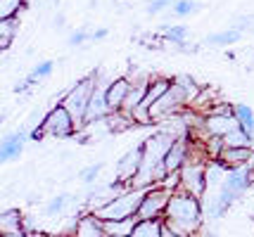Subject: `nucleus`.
<instances>
[{
    "label": "nucleus",
    "mask_w": 254,
    "mask_h": 237,
    "mask_svg": "<svg viewBox=\"0 0 254 237\" xmlns=\"http://www.w3.org/2000/svg\"><path fill=\"white\" fill-rule=\"evenodd\" d=\"M24 145H26V133L24 131H14L2 138V147H0V159L2 161H14L22 157Z\"/></svg>",
    "instance_id": "nucleus-15"
},
{
    "label": "nucleus",
    "mask_w": 254,
    "mask_h": 237,
    "mask_svg": "<svg viewBox=\"0 0 254 237\" xmlns=\"http://www.w3.org/2000/svg\"><path fill=\"white\" fill-rule=\"evenodd\" d=\"M162 221H138L133 228L131 237H162Z\"/></svg>",
    "instance_id": "nucleus-21"
},
{
    "label": "nucleus",
    "mask_w": 254,
    "mask_h": 237,
    "mask_svg": "<svg viewBox=\"0 0 254 237\" xmlns=\"http://www.w3.org/2000/svg\"><path fill=\"white\" fill-rule=\"evenodd\" d=\"M102 171V164H93V166H86V169H81V181L83 183H95L98 181V173Z\"/></svg>",
    "instance_id": "nucleus-29"
},
{
    "label": "nucleus",
    "mask_w": 254,
    "mask_h": 237,
    "mask_svg": "<svg viewBox=\"0 0 254 237\" xmlns=\"http://www.w3.org/2000/svg\"><path fill=\"white\" fill-rule=\"evenodd\" d=\"M133 83L131 79H114L107 83V102H110L112 112H122L124 102H126V97H128V93H131Z\"/></svg>",
    "instance_id": "nucleus-14"
},
{
    "label": "nucleus",
    "mask_w": 254,
    "mask_h": 237,
    "mask_svg": "<svg viewBox=\"0 0 254 237\" xmlns=\"http://www.w3.org/2000/svg\"><path fill=\"white\" fill-rule=\"evenodd\" d=\"M140 164H143V145L128 149L122 159H119V166H117V178L124 183H128L133 188L135 176L140 173Z\"/></svg>",
    "instance_id": "nucleus-11"
},
{
    "label": "nucleus",
    "mask_w": 254,
    "mask_h": 237,
    "mask_svg": "<svg viewBox=\"0 0 254 237\" xmlns=\"http://www.w3.org/2000/svg\"><path fill=\"white\" fill-rule=\"evenodd\" d=\"M53 69H55V62L53 59H45L41 64H36V67L29 71V76H26V83H36V81L45 79V76H50L53 74Z\"/></svg>",
    "instance_id": "nucleus-24"
},
{
    "label": "nucleus",
    "mask_w": 254,
    "mask_h": 237,
    "mask_svg": "<svg viewBox=\"0 0 254 237\" xmlns=\"http://www.w3.org/2000/svg\"><path fill=\"white\" fill-rule=\"evenodd\" d=\"M2 237H29V233L22 230V233H10V235H2Z\"/></svg>",
    "instance_id": "nucleus-33"
},
{
    "label": "nucleus",
    "mask_w": 254,
    "mask_h": 237,
    "mask_svg": "<svg viewBox=\"0 0 254 237\" xmlns=\"http://www.w3.org/2000/svg\"><path fill=\"white\" fill-rule=\"evenodd\" d=\"M186 104H190V100L186 95V91H183V86L176 79H171V88L152 104L150 119H152V124L155 121H164V119H174V116H178L186 109Z\"/></svg>",
    "instance_id": "nucleus-5"
},
{
    "label": "nucleus",
    "mask_w": 254,
    "mask_h": 237,
    "mask_svg": "<svg viewBox=\"0 0 254 237\" xmlns=\"http://www.w3.org/2000/svg\"><path fill=\"white\" fill-rule=\"evenodd\" d=\"M188 159H190V138L178 136L176 140L171 142V147H169V152H166V157H164L166 173H169V176H171V173H178V171L188 164Z\"/></svg>",
    "instance_id": "nucleus-9"
},
{
    "label": "nucleus",
    "mask_w": 254,
    "mask_h": 237,
    "mask_svg": "<svg viewBox=\"0 0 254 237\" xmlns=\"http://www.w3.org/2000/svg\"><path fill=\"white\" fill-rule=\"evenodd\" d=\"M138 223V218H122V221H102V228L110 237H131L133 228Z\"/></svg>",
    "instance_id": "nucleus-17"
},
{
    "label": "nucleus",
    "mask_w": 254,
    "mask_h": 237,
    "mask_svg": "<svg viewBox=\"0 0 254 237\" xmlns=\"http://www.w3.org/2000/svg\"><path fill=\"white\" fill-rule=\"evenodd\" d=\"M207 188H209V181H207V164L204 161H188L178 171V190L202 199Z\"/></svg>",
    "instance_id": "nucleus-7"
},
{
    "label": "nucleus",
    "mask_w": 254,
    "mask_h": 237,
    "mask_svg": "<svg viewBox=\"0 0 254 237\" xmlns=\"http://www.w3.org/2000/svg\"><path fill=\"white\" fill-rule=\"evenodd\" d=\"M112 107L107 102V86H102L98 81L95 91H93V97H90L88 112H86V124H98V121H105L112 116Z\"/></svg>",
    "instance_id": "nucleus-10"
},
{
    "label": "nucleus",
    "mask_w": 254,
    "mask_h": 237,
    "mask_svg": "<svg viewBox=\"0 0 254 237\" xmlns=\"http://www.w3.org/2000/svg\"><path fill=\"white\" fill-rule=\"evenodd\" d=\"M233 114H235L238 126H240L245 133L254 140V112H252V107H250V104H243V102H238V104H233Z\"/></svg>",
    "instance_id": "nucleus-18"
},
{
    "label": "nucleus",
    "mask_w": 254,
    "mask_h": 237,
    "mask_svg": "<svg viewBox=\"0 0 254 237\" xmlns=\"http://www.w3.org/2000/svg\"><path fill=\"white\" fill-rule=\"evenodd\" d=\"M66 202H69V197H66V194H57L55 199H50V202H48V206H45V214H48V216H57L60 211H64Z\"/></svg>",
    "instance_id": "nucleus-27"
},
{
    "label": "nucleus",
    "mask_w": 254,
    "mask_h": 237,
    "mask_svg": "<svg viewBox=\"0 0 254 237\" xmlns=\"http://www.w3.org/2000/svg\"><path fill=\"white\" fill-rule=\"evenodd\" d=\"M171 192L174 190H169V188H164V185L147 188L135 218H138V221H162V218H164L166 206H169V199H171Z\"/></svg>",
    "instance_id": "nucleus-6"
},
{
    "label": "nucleus",
    "mask_w": 254,
    "mask_h": 237,
    "mask_svg": "<svg viewBox=\"0 0 254 237\" xmlns=\"http://www.w3.org/2000/svg\"><path fill=\"white\" fill-rule=\"evenodd\" d=\"M171 88V79H164V76H159V79H152L150 81V88H147V95H145V100L140 102V107L131 114L133 119H135V124L140 126H150L152 124V119H150V109H152V104H155L166 91Z\"/></svg>",
    "instance_id": "nucleus-8"
},
{
    "label": "nucleus",
    "mask_w": 254,
    "mask_h": 237,
    "mask_svg": "<svg viewBox=\"0 0 254 237\" xmlns=\"http://www.w3.org/2000/svg\"><path fill=\"white\" fill-rule=\"evenodd\" d=\"M105 228H102V221H100L95 214H86L83 218H78L76 226H74V233L71 237H105Z\"/></svg>",
    "instance_id": "nucleus-16"
},
{
    "label": "nucleus",
    "mask_w": 254,
    "mask_h": 237,
    "mask_svg": "<svg viewBox=\"0 0 254 237\" xmlns=\"http://www.w3.org/2000/svg\"><path fill=\"white\" fill-rule=\"evenodd\" d=\"M107 34H110V29H105V26H102V29H98V31H93V34H90V41H102V38H107Z\"/></svg>",
    "instance_id": "nucleus-31"
},
{
    "label": "nucleus",
    "mask_w": 254,
    "mask_h": 237,
    "mask_svg": "<svg viewBox=\"0 0 254 237\" xmlns=\"http://www.w3.org/2000/svg\"><path fill=\"white\" fill-rule=\"evenodd\" d=\"M95 86H98V71H93L90 76L81 79L76 86H71V88L64 93L62 104H64L66 109H69V114L74 116V121H76L78 128L86 124V112H88V104H90V97H93Z\"/></svg>",
    "instance_id": "nucleus-3"
},
{
    "label": "nucleus",
    "mask_w": 254,
    "mask_h": 237,
    "mask_svg": "<svg viewBox=\"0 0 254 237\" xmlns=\"http://www.w3.org/2000/svg\"><path fill=\"white\" fill-rule=\"evenodd\" d=\"M24 230V218L17 209H10V211H2V218H0V233L2 235H10V233H22Z\"/></svg>",
    "instance_id": "nucleus-19"
},
{
    "label": "nucleus",
    "mask_w": 254,
    "mask_h": 237,
    "mask_svg": "<svg viewBox=\"0 0 254 237\" xmlns=\"http://www.w3.org/2000/svg\"><path fill=\"white\" fill-rule=\"evenodd\" d=\"M240 36H243V31L233 26V29H223V31H219V34L207 36V38H204V43H207V46H221V47H226V46H233L235 41H240Z\"/></svg>",
    "instance_id": "nucleus-20"
},
{
    "label": "nucleus",
    "mask_w": 254,
    "mask_h": 237,
    "mask_svg": "<svg viewBox=\"0 0 254 237\" xmlns=\"http://www.w3.org/2000/svg\"><path fill=\"white\" fill-rule=\"evenodd\" d=\"M254 157V147H223L221 154H219V164H221L226 171L240 169V166H247Z\"/></svg>",
    "instance_id": "nucleus-12"
},
{
    "label": "nucleus",
    "mask_w": 254,
    "mask_h": 237,
    "mask_svg": "<svg viewBox=\"0 0 254 237\" xmlns=\"http://www.w3.org/2000/svg\"><path fill=\"white\" fill-rule=\"evenodd\" d=\"M24 10V0H0V19H14Z\"/></svg>",
    "instance_id": "nucleus-25"
},
{
    "label": "nucleus",
    "mask_w": 254,
    "mask_h": 237,
    "mask_svg": "<svg viewBox=\"0 0 254 237\" xmlns=\"http://www.w3.org/2000/svg\"><path fill=\"white\" fill-rule=\"evenodd\" d=\"M162 38H164L166 43H186V38H188V26H181V24H174V26H162Z\"/></svg>",
    "instance_id": "nucleus-22"
},
{
    "label": "nucleus",
    "mask_w": 254,
    "mask_h": 237,
    "mask_svg": "<svg viewBox=\"0 0 254 237\" xmlns=\"http://www.w3.org/2000/svg\"><path fill=\"white\" fill-rule=\"evenodd\" d=\"M105 237H110V235H105Z\"/></svg>",
    "instance_id": "nucleus-34"
},
{
    "label": "nucleus",
    "mask_w": 254,
    "mask_h": 237,
    "mask_svg": "<svg viewBox=\"0 0 254 237\" xmlns=\"http://www.w3.org/2000/svg\"><path fill=\"white\" fill-rule=\"evenodd\" d=\"M86 41H90L88 29H76L74 34L69 36V46H83Z\"/></svg>",
    "instance_id": "nucleus-30"
},
{
    "label": "nucleus",
    "mask_w": 254,
    "mask_h": 237,
    "mask_svg": "<svg viewBox=\"0 0 254 237\" xmlns=\"http://www.w3.org/2000/svg\"><path fill=\"white\" fill-rule=\"evenodd\" d=\"M195 10H199V2H195V0H176V5L171 7V14L174 17H190Z\"/></svg>",
    "instance_id": "nucleus-26"
},
{
    "label": "nucleus",
    "mask_w": 254,
    "mask_h": 237,
    "mask_svg": "<svg viewBox=\"0 0 254 237\" xmlns=\"http://www.w3.org/2000/svg\"><path fill=\"white\" fill-rule=\"evenodd\" d=\"M76 131H78V126H76V121H74V116L69 114V109H66L64 104H55V107L43 116L41 126L33 131L31 136L36 138V140H41L43 136L71 138Z\"/></svg>",
    "instance_id": "nucleus-4"
},
{
    "label": "nucleus",
    "mask_w": 254,
    "mask_h": 237,
    "mask_svg": "<svg viewBox=\"0 0 254 237\" xmlns=\"http://www.w3.org/2000/svg\"><path fill=\"white\" fill-rule=\"evenodd\" d=\"M176 5V0H147V14H159V12H164L166 7L171 10Z\"/></svg>",
    "instance_id": "nucleus-28"
},
{
    "label": "nucleus",
    "mask_w": 254,
    "mask_h": 237,
    "mask_svg": "<svg viewBox=\"0 0 254 237\" xmlns=\"http://www.w3.org/2000/svg\"><path fill=\"white\" fill-rule=\"evenodd\" d=\"M204 128L211 136L226 138L231 131L238 128V121H235V114H207L204 116Z\"/></svg>",
    "instance_id": "nucleus-13"
},
{
    "label": "nucleus",
    "mask_w": 254,
    "mask_h": 237,
    "mask_svg": "<svg viewBox=\"0 0 254 237\" xmlns=\"http://www.w3.org/2000/svg\"><path fill=\"white\" fill-rule=\"evenodd\" d=\"M202 211H204V206L199 202V197L176 188L171 192V199H169L162 223L166 228H171L174 233H178V235L195 237L199 233V228H202Z\"/></svg>",
    "instance_id": "nucleus-1"
},
{
    "label": "nucleus",
    "mask_w": 254,
    "mask_h": 237,
    "mask_svg": "<svg viewBox=\"0 0 254 237\" xmlns=\"http://www.w3.org/2000/svg\"><path fill=\"white\" fill-rule=\"evenodd\" d=\"M162 237H183V235H178V233H174L171 228H162Z\"/></svg>",
    "instance_id": "nucleus-32"
},
{
    "label": "nucleus",
    "mask_w": 254,
    "mask_h": 237,
    "mask_svg": "<svg viewBox=\"0 0 254 237\" xmlns=\"http://www.w3.org/2000/svg\"><path fill=\"white\" fill-rule=\"evenodd\" d=\"M145 197V190L131 188V190L122 192L117 197H112L107 202H102L100 206L93 209V214L98 216L100 221H122V218H133L140 209V202Z\"/></svg>",
    "instance_id": "nucleus-2"
},
{
    "label": "nucleus",
    "mask_w": 254,
    "mask_h": 237,
    "mask_svg": "<svg viewBox=\"0 0 254 237\" xmlns=\"http://www.w3.org/2000/svg\"><path fill=\"white\" fill-rule=\"evenodd\" d=\"M17 31V17L14 19H0V47L7 50V46L12 43V36Z\"/></svg>",
    "instance_id": "nucleus-23"
}]
</instances>
